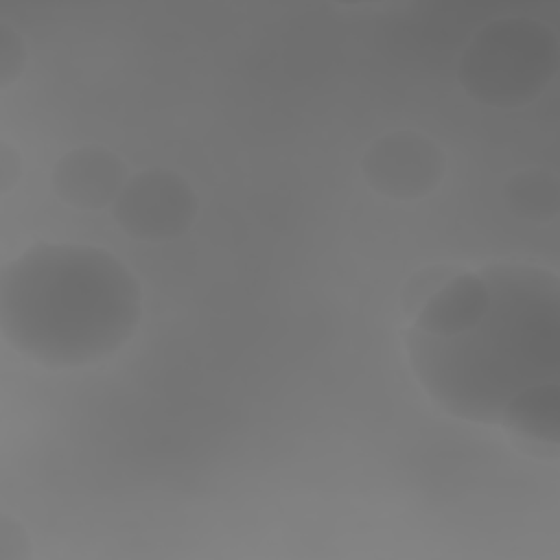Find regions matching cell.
Wrapping results in <instances>:
<instances>
[{
  "instance_id": "6da1fadb",
  "label": "cell",
  "mask_w": 560,
  "mask_h": 560,
  "mask_svg": "<svg viewBox=\"0 0 560 560\" xmlns=\"http://www.w3.org/2000/svg\"><path fill=\"white\" fill-rule=\"evenodd\" d=\"M488 304L479 319L453 337L407 328L411 370L446 413L499 424L523 389L560 376V280L527 262L481 267Z\"/></svg>"
},
{
  "instance_id": "7a4b0ae2",
  "label": "cell",
  "mask_w": 560,
  "mask_h": 560,
  "mask_svg": "<svg viewBox=\"0 0 560 560\" xmlns=\"http://www.w3.org/2000/svg\"><path fill=\"white\" fill-rule=\"evenodd\" d=\"M142 293L114 254L92 245L37 243L0 271V328L46 368L109 357L138 328Z\"/></svg>"
},
{
  "instance_id": "3957f363",
  "label": "cell",
  "mask_w": 560,
  "mask_h": 560,
  "mask_svg": "<svg viewBox=\"0 0 560 560\" xmlns=\"http://www.w3.org/2000/svg\"><path fill=\"white\" fill-rule=\"evenodd\" d=\"M558 66L560 44L547 22L505 15L470 37L457 63V81L477 103L514 109L536 101Z\"/></svg>"
},
{
  "instance_id": "277c9868",
  "label": "cell",
  "mask_w": 560,
  "mask_h": 560,
  "mask_svg": "<svg viewBox=\"0 0 560 560\" xmlns=\"http://www.w3.org/2000/svg\"><path fill=\"white\" fill-rule=\"evenodd\" d=\"M199 199L192 186L175 171L144 168L127 179L112 217L136 241L162 243L179 238L197 219Z\"/></svg>"
},
{
  "instance_id": "5b68a950",
  "label": "cell",
  "mask_w": 560,
  "mask_h": 560,
  "mask_svg": "<svg viewBox=\"0 0 560 560\" xmlns=\"http://www.w3.org/2000/svg\"><path fill=\"white\" fill-rule=\"evenodd\" d=\"M363 179L372 190L396 201L431 195L444 179L446 155L429 136L411 129L376 138L361 158Z\"/></svg>"
},
{
  "instance_id": "8992f818",
  "label": "cell",
  "mask_w": 560,
  "mask_h": 560,
  "mask_svg": "<svg viewBox=\"0 0 560 560\" xmlns=\"http://www.w3.org/2000/svg\"><path fill=\"white\" fill-rule=\"evenodd\" d=\"M127 179L125 162L101 144H85L63 153L50 175L55 195L79 210L112 206Z\"/></svg>"
},
{
  "instance_id": "52a82bcc",
  "label": "cell",
  "mask_w": 560,
  "mask_h": 560,
  "mask_svg": "<svg viewBox=\"0 0 560 560\" xmlns=\"http://www.w3.org/2000/svg\"><path fill=\"white\" fill-rule=\"evenodd\" d=\"M488 304V282L479 271H459L416 313L413 332L453 337L472 326Z\"/></svg>"
},
{
  "instance_id": "ba28073f",
  "label": "cell",
  "mask_w": 560,
  "mask_h": 560,
  "mask_svg": "<svg viewBox=\"0 0 560 560\" xmlns=\"http://www.w3.org/2000/svg\"><path fill=\"white\" fill-rule=\"evenodd\" d=\"M499 424L529 446L556 448L560 442V381L518 392L503 409Z\"/></svg>"
},
{
  "instance_id": "9c48e42d",
  "label": "cell",
  "mask_w": 560,
  "mask_h": 560,
  "mask_svg": "<svg viewBox=\"0 0 560 560\" xmlns=\"http://www.w3.org/2000/svg\"><path fill=\"white\" fill-rule=\"evenodd\" d=\"M503 201L508 210L527 221H549L560 208L558 177L542 168L514 173L503 184Z\"/></svg>"
},
{
  "instance_id": "30bf717a",
  "label": "cell",
  "mask_w": 560,
  "mask_h": 560,
  "mask_svg": "<svg viewBox=\"0 0 560 560\" xmlns=\"http://www.w3.org/2000/svg\"><path fill=\"white\" fill-rule=\"evenodd\" d=\"M462 269L448 265V262H438V265H429L420 271H416L407 284L402 287L400 293V304H402V313L407 317H416V313L424 306V302L438 291L442 289L453 276H457Z\"/></svg>"
},
{
  "instance_id": "8fae6325",
  "label": "cell",
  "mask_w": 560,
  "mask_h": 560,
  "mask_svg": "<svg viewBox=\"0 0 560 560\" xmlns=\"http://www.w3.org/2000/svg\"><path fill=\"white\" fill-rule=\"evenodd\" d=\"M28 50L22 35L9 26L7 22L0 24V85H11L26 66Z\"/></svg>"
},
{
  "instance_id": "7c38bea8",
  "label": "cell",
  "mask_w": 560,
  "mask_h": 560,
  "mask_svg": "<svg viewBox=\"0 0 560 560\" xmlns=\"http://www.w3.org/2000/svg\"><path fill=\"white\" fill-rule=\"evenodd\" d=\"M31 556V540L24 527L9 514L0 516V560H24Z\"/></svg>"
},
{
  "instance_id": "4fadbf2b",
  "label": "cell",
  "mask_w": 560,
  "mask_h": 560,
  "mask_svg": "<svg viewBox=\"0 0 560 560\" xmlns=\"http://www.w3.org/2000/svg\"><path fill=\"white\" fill-rule=\"evenodd\" d=\"M22 173V160L18 149H13L7 140L0 142V190L9 192Z\"/></svg>"
}]
</instances>
